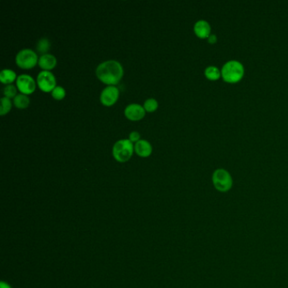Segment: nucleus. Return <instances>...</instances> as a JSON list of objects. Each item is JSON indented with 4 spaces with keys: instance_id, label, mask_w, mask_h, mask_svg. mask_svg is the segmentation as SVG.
Instances as JSON below:
<instances>
[{
    "instance_id": "7",
    "label": "nucleus",
    "mask_w": 288,
    "mask_h": 288,
    "mask_svg": "<svg viewBox=\"0 0 288 288\" xmlns=\"http://www.w3.org/2000/svg\"><path fill=\"white\" fill-rule=\"evenodd\" d=\"M16 85L22 94H31L36 89V83L34 79L29 75H20L17 77Z\"/></svg>"
},
{
    "instance_id": "19",
    "label": "nucleus",
    "mask_w": 288,
    "mask_h": 288,
    "mask_svg": "<svg viewBox=\"0 0 288 288\" xmlns=\"http://www.w3.org/2000/svg\"><path fill=\"white\" fill-rule=\"evenodd\" d=\"M158 107L157 101L154 98H149L145 100L144 102V108L145 111L154 112L157 110Z\"/></svg>"
},
{
    "instance_id": "23",
    "label": "nucleus",
    "mask_w": 288,
    "mask_h": 288,
    "mask_svg": "<svg viewBox=\"0 0 288 288\" xmlns=\"http://www.w3.org/2000/svg\"><path fill=\"white\" fill-rule=\"evenodd\" d=\"M0 288H11V286L9 284V283H7V282H3L2 281L1 283H0Z\"/></svg>"
},
{
    "instance_id": "22",
    "label": "nucleus",
    "mask_w": 288,
    "mask_h": 288,
    "mask_svg": "<svg viewBox=\"0 0 288 288\" xmlns=\"http://www.w3.org/2000/svg\"><path fill=\"white\" fill-rule=\"evenodd\" d=\"M216 41H217V37H216L215 34H210V35L208 36V42H209V43H216Z\"/></svg>"
},
{
    "instance_id": "3",
    "label": "nucleus",
    "mask_w": 288,
    "mask_h": 288,
    "mask_svg": "<svg viewBox=\"0 0 288 288\" xmlns=\"http://www.w3.org/2000/svg\"><path fill=\"white\" fill-rule=\"evenodd\" d=\"M213 185L217 191L226 193L233 187V177L226 169L218 168L212 174Z\"/></svg>"
},
{
    "instance_id": "6",
    "label": "nucleus",
    "mask_w": 288,
    "mask_h": 288,
    "mask_svg": "<svg viewBox=\"0 0 288 288\" xmlns=\"http://www.w3.org/2000/svg\"><path fill=\"white\" fill-rule=\"evenodd\" d=\"M37 84L39 88L43 92H52L56 86V79L52 73L48 70H43L38 74L37 76Z\"/></svg>"
},
{
    "instance_id": "17",
    "label": "nucleus",
    "mask_w": 288,
    "mask_h": 288,
    "mask_svg": "<svg viewBox=\"0 0 288 288\" xmlns=\"http://www.w3.org/2000/svg\"><path fill=\"white\" fill-rule=\"evenodd\" d=\"M11 107H12V102L10 101V98L5 97V96L1 98V109H0L1 115H4L7 112H9L11 109Z\"/></svg>"
},
{
    "instance_id": "16",
    "label": "nucleus",
    "mask_w": 288,
    "mask_h": 288,
    "mask_svg": "<svg viewBox=\"0 0 288 288\" xmlns=\"http://www.w3.org/2000/svg\"><path fill=\"white\" fill-rule=\"evenodd\" d=\"M51 48V43L48 38H41L36 43V50L39 53L46 54L48 51H49Z\"/></svg>"
},
{
    "instance_id": "20",
    "label": "nucleus",
    "mask_w": 288,
    "mask_h": 288,
    "mask_svg": "<svg viewBox=\"0 0 288 288\" xmlns=\"http://www.w3.org/2000/svg\"><path fill=\"white\" fill-rule=\"evenodd\" d=\"M52 96L56 100H62L65 96V90L62 86H56L52 91Z\"/></svg>"
},
{
    "instance_id": "2",
    "label": "nucleus",
    "mask_w": 288,
    "mask_h": 288,
    "mask_svg": "<svg viewBox=\"0 0 288 288\" xmlns=\"http://www.w3.org/2000/svg\"><path fill=\"white\" fill-rule=\"evenodd\" d=\"M244 68L238 60H230L223 66L222 76L226 82L235 83L242 79Z\"/></svg>"
},
{
    "instance_id": "12",
    "label": "nucleus",
    "mask_w": 288,
    "mask_h": 288,
    "mask_svg": "<svg viewBox=\"0 0 288 288\" xmlns=\"http://www.w3.org/2000/svg\"><path fill=\"white\" fill-rule=\"evenodd\" d=\"M56 64H57V59L54 56L50 54V53L43 54L38 59V64L40 67L44 70H48V71H49L50 69H53L55 67Z\"/></svg>"
},
{
    "instance_id": "21",
    "label": "nucleus",
    "mask_w": 288,
    "mask_h": 288,
    "mask_svg": "<svg viewBox=\"0 0 288 288\" xmlns=\"http://www.w3.org/2000/svg\"><path fill=\"white\" fill-rule=\"evenodd\" d=\"M140 137H141V135H140L139 132H137V131H133L129 134V140L132 142H135L136 143L137 141H140Z\"/></svg>"
},
{
    "instance_id": "15",
    "label": "nucleus",
    "mask_w": 288,
    "mask_h": 288,
    "mask_svg": "<svg viewBox=\"0 0 288 288\" xmlns=\"http://www.w3.org/2000/svg\"><path fill=\"white\" fill-rule=\"evenodd\" d=\"M205 76L209 80H217L222 76V72L216 66H208L207 69H205Z\"/></svg>"
},
{
    "instance_id": "10",
    "label": "nucleus",
    "mask_w": 288,
    "mask_h": 288,
    "mask_svg": "<svg viewBox=\"0 0 288 288\" xmlns=\"http://www.w3.org/2000/svg\"><path fill=\"white\" fill-rule=\"evenodd\" d=\"M193 31L197 36L200 38H206L210 35L211 28H210L209 22H207V20H200L194 24Z\"/></svg>"
},
{
    "instance_id": "9",
    "label": "nucleus",
    "mask_w": 288,
    "mask_h": 288,
    "mask_svg": "<svg viewBox=\"0 0 288 288\" xmlns=\"http://www.w3.org/2000/svg\"><path fill=\"white\" fill-rule=\"evenodd\" d=\"M144 113H145V110H144V107H142L140 104H136V103L128 105L125 110V116L128 119L133 120V121L140 120L144 117Z\"/></svg>"
},
{
    "instance_id": "4",
    "label": "nucleus",
    "mask_w": 288,
    "mask_h": 288,
    "mask_svg": "<svg viewBox=\"0 0 288 288\" xmlns=\"http://www.w3.org/2000/svg\"><path fill=\"white\" fill-rule=\"evenodd\" d=\"M134 150L133 142L128 139H123L113 144L112 155L118 161L125 162L132 157Z\"/></svg>"
},
{
    "instance_id": "11",
    "label": "nucleus",
    "mask_w": 288,
    "mask_h": 288,
    "mask_svg": "<svg viewBox=\"0 0 288 288\" xmlns=\"http://www.w3.org/2000/svg\"><path fill=\"white\" fill-rule=\"evenodd\" d=\"M134 151L140 157H147L151 154L152 147L149 141L140 140L134 144Z\"/></svg>"
},
{
    "instance_id": "13",
    "label": "nucleus",
    "mask_w": 288,
    "mask_h": 288,
    "mask_svg": "<svg viewBox=\"0 0 288 288\" xmlns=\"http://www.w3.org/2000/svg\"><path fill=\"white\" fill-rule=\"evenodd\" d=\"M16 78V72L10 69H4L0 73V80L3 84L10 85Z\"/></svg>"
},
{
    "instance_id": "14",
    "label": "nucleus",
    "mask_w": 288,
    "mask_h": 288,
    "mask_svg": "<svg viewBox=\"0 0 288 288\" xmlns=\"http://www.w3.org/2000/svg\"><path fill=\"white\" fill-rule=\"evenodd\" d=\"M14 104L17 108L24 109L29 106L30 98L26 94H18L14 98Z\"/></svg>"
},
{
    "instance_id": "1",
    "label": "nucleus",
    "mask_w": 288,
    "mask_h": 288,
    "mask_svg": "<svg viewBox=\"0 0 288 288\" xmlns=\"http://www.w3.org/2000/svg\"><path fill=\"white\" fill-rule=\"evenodd\" d=\"M96 74L101 81L107 85H112L120 81L124 76V69L118 61L108 60L97 66Z\"/></svg>"
},
{
    "instance_id": "18",
    "label": "nucleus",
    "mask_w": 288,
    "mask_h": 288,
    "mask_svg": "<svg viewBox=\"0 0 288 288\" xmlns=\"http://www.w3.org/2000/svg\"><path fill=\"white\" fill-rule=\"evenodd\" d=\"M3 95L5 97L8 98H12V97H16V87L15 85L10 84V85H7L4 88H3Z\"/></svg>"
},
{
    "instance_id": "5",
    "label": "nucleus",
    "mask_w": 288,
    "mask_h": 288,
    "mask_svg": "<svg viewBox=\"0 0 288 288\" xmlns=\"http://www.w3.org/2000/svg\"><path fill=\"white\" fill-rule=\"evenodd\" d=\"M37 54L33 50L29 48L20 50L16 57L17 65L22 69H29L36 65L38 63Z\"/></svg>"
},
{
    "instance_id": "8",
    "label": "nucleus",
    "mask_w": 288,
    "mask_h": 288,
    "mask_svg": "<svg viewBox=\"0 0 288 288\" xmlns=\"http://www.w3.org/2000/svg\"><path fill=\"white\" fill-rule=\"evenodd\" d=\"M118 96H119L118 89L113 85H108L102 90L100 96V100L102 104L105 106H112L117 102Z\"/></svg>"
}]
</instances>
